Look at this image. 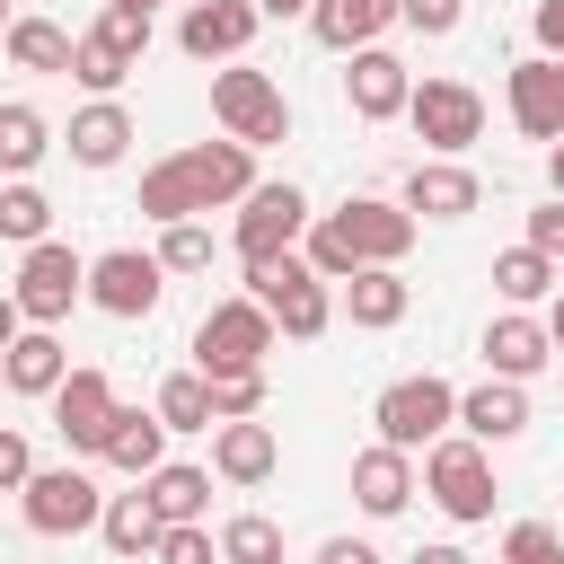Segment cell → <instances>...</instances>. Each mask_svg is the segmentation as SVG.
<instances>
[{"label":"cell","instance_id":"cell-20","mask_svg":"<svg viewBox=\"0 0 564 564\" xmlns=\"http://www.w3.org/2000/svg\"><path fill=\"white\" fill-rule=\"evenodd\" d=\"M379 26H397V0H308V35H317L326 53L379 44Z\"/></svg>","mask_w":564,"mask_h":564},{"label":"cell","instance_id":"cell-48","mask_svg":"<svg viewBox=\"0 0 564 564\" xmlns=\"http://www.w3.org/2000/svg\"><path fill=\"white\" fill-rule=\"evenodd\" d=\"M405 564H467V555H458V546H414Z\"/></svg>","mask_w":564,"mask_h":564},{"label":"cell","instance_id":"cell-50","mask_svg":"<svg viewBox=\"0 0 564 564\" xmlns=\"http://www.w3.org/2000/svg\"><path fill=\"white\" fill-rule=\"evenodd\" d=\"M546 176H555V194H564V141H555V159H546Z\"/></svg>","mask_w":564,"mask_h":564},{"label":"cell","instance_id":"cell-42","mask_svg":"<svg viewBox=\"0 0 564 564\" xmlns=\"http://www.w3.org/2000/svg\"><path fill=\"white\" fill-rule=\"evenodd\" d=\"M529 247H538V256H546V264H555V256H564V194H555V203H538V212H529Z\"/></svg>","mask_w":564,"mask_h":564},{"label":"cell","instance_id":"cell-23","mask_svg":"<svg viewBox=\"0 0 564 564\" xmlns=\"http://www.w3.org/2000/svg\"><path fill=\"white\" fill-rule=\"evenodd\" d=\"M458 423H467V441H520V432H529V388L485 379V388L458 397Z\"/></svg>","mask_w":564,"mask_h":564},{"label":"cell","instance_id":"cell-43","mask_svg":"<svg viewBox=\"0 0 564 564\" xmlns=\"http://www.w3.org/2000/svg\"><path fill=\"white\" fill-rule=\"evenodd\" d=\"M35 476V449H26V432H0V485H26Z\"/></svg>","mask_w":564,"mask_h":564},{"label":"cell","instance_id":"cell-28","mask_svg":"<svg viewBox=\"0 0 564 564\" xmlns=\"http://www.w3.org/2000/svg\"><path fill=\"white\" fill-rule=\"evenodd\" d=\"M159 529H167V520L150 511V494H106V511H97V538H106L123 564H132V555H150V546H159Z\"/></svg>","mask_w":564,"mask_h":564},{"label":"cell","instance_id":"cell-10","mask_svg":"<svg viewBox=\"0 0 564 564\" xmlns=\"http://www.w3.org/2000/svg\"><path fill=\"white\" fill-rule=\"evenodd\" d=\"M405 123L441 150V159H458L476 132H485V97L467 88V79H414V97H405Z\"/></svg>","mask_w":564,"mask_h":564},{"label":"cell","instance_id":"cell-36","mask_svg":"<svg viewBox=\"0 0 564 564\" xmlns=\"http://www.w3.org/2000/svg\"><path fill=\"white\" fill-rule=\"evenodd\" d=\"M159 273H212V229H203V220L159 229Z\"/></svg>","mask_w":564,"mask_h":564},{"label":"cell","instance_id":"cell-49","mask_svg":"<svg viewBox=\"0 0 564 564\" xmlns=\"http://www.w3.org/2000/svg\"><path fill=\"white\" fill-rule=\"evenodd\" d=\"M264 18H308V0H256Z\"/></svg>","mask_w":564,"mask_h":564},{"label":"cell","instance_id":"cell-45","mask_svg":"<svg viewBox=\"0 0 564 564\" xmlns=\"http://www.w3.org/2000/svg\"><path fill=\"white\" fill-rule=\"evenodd\" d=\"M317 564H379V546H370V538H326Z\"/></svg>","mask_w":564,"mask_h":564},{"label":"cell","instance_id":"cell-40","mask_svg":"<svg viewBox=\"0 0 564 564\" xmlns=\"http://www.w3.org/2000/svg\"><path fill=\"white\" fill-rule=\"evenodd\" d=\"M97 35H106V44H123V53L141 62V53H150V9H115V0H106V18H97Z\"/></svg>","mask_w":564,"mask_h":564},{"label":"cell","instance_id":"cell-31","mask_svg":"<svg viewBox=\"0 0 564 564\" xmlns=\"http://www.w3.org/2000/svg\"><path fill=\"white\" fill-rule=\"evenodd\" d=\"M0 44H9V62H18V70H70V35H62L53 18H9V35H0Z\"/></svg>","mask_w":564,"mask_h":564},{"label":"cell","instance_id":"cell-51","mask_svg":"<svg viewBox=\"0 0 564 564\" xmlns=\"http://www.w3.org/2000/svg\"><path fill=\"white\" fill-rule=\"evenodd\" d=\"M0 35H9V0H0Z\"/></svg>","mask_w":564,"mask_h":564},{"label":"cell","instance_id":"cell-34","mask_svg":"<svg viewBox=\"0 0 564 564\" xmlns=\"http://www.w3.org/2000/svg\"><path fill=\"white\" fill-rule=\"evenodd\" d=\"M494 291H502L511 308H529V300L555 291V264H546L538 247H511V256H494Z\"/></svg>","mask_w":564,"mask_h":564},{"label":"cell","instance_id":"cell-37","mask_svg":"<svg viewBox=\"0 0 564 564\" xmlns=\"http://www.w3.org/2000/svg\"><path fill=\"white\" fill-rule=\"evenodd\" d=\"M502 564H564V529L555 520H520L502 538Z\"/></svg>","mask_w":564,"mask_h":564},{"label":"cell","instance_id":"cell-6","mask_svg":"<svg viewBox=\"0 0 564 564\" xmlns=\"http://www.w3.org/2000/svg\"><path fill=\"white\" fill-rule=\"evenodd\" d=\"M423 494H432L449 520H494V458H485V441L441 432V441L423 449Z\"/></svg>","mask_w":564,"mask_h":564},{"label":"cell","instance_id":"cell-21","mask_svg":"<svg viewBox=\"0 0 564 564\" xmlns=\"http://www.w3.org/2000/svg\"><path fill=\"white\" fill-rule=\"evenodd\" d=\"M0 379H9L18 397H53V388L70 379V352H62V335H53V326H26V335L0 352Z\"/></svg>","mask_w":564,"mask_h":564},{"label":"cell","instance_id":"cell-7","mask_svg":"<svg viewBox=\"0 0 564 564\" xmlns=\"http://www.w3.org/2000/svg\"><path fill=\"white\" fill-rule=\"evenodd\" d=\"M212 115L229 123L238 150H264V141L291 132V106H282V88L264 70H212Z\"/></svg>","mask_w":564,"mask_h":564},{"label":"cell","instance_id":"cell-25","mask_svg":"<svg viewBox=\"0 0 564 564\" xmlns=\"http://www.w3.org/2000/svg\"><path fill=\"white\" fill-rule=\"evenodd\" d=\"M123 150H132V115H123L115 97H97V106L70 115V159H79V167H115Z\"/></svg>","mask_w":564,"mask_h":564},{"label":"cell","instance_id":"cell-24","mask_svg":"<svg viewBox=\"0 0 564 564\" xmlns=\"http://www.w3.org/2000/svg\"><path fill=\"white\" fill-rule=\"evenodd\" d=\"M106 467H123L132 485L150 476V467H167V423L159 414H132V405H115V432H106V449H97Z\"/></svg>","mask_w":564,"mask_h":564},{"label":"cell","instance_id":"cell-32","mask_svg":"<svg viewBox=\"0 0 564 564\" xmlns=\"http://www.w3.org/2000/svg\"><path fill=\"white\" fill-rule=\"evenodd\" d=\"M44 229H53V203H44V185L9 176V185H0V238H9V247H44Z\"/></svg>","mask_w":564,"mask_h":564},{"label":"cell","instance_id":"cell-47","mask_svg":"<svg viewBox=\"0 0 564 564\" xmlns=\"http://www.w3.org/2000/svg\"><path fill=\"white\" fill-rule=\"evenodd\" d=\"M538 326H546V344H555V352H564V291H555V300H546V317H538Z\"/></svg>","mask_w":564,"mask_h":564},{"label":"cell","instance_id":"cell-11","mask_svg":"<svg viewBox=\"0 0 564 564\" xmlns=\"http://www.w3.org/2000/svg\"><path fill=\"white\" fill-rule=\"evenodd\" d=\"M18 494H26V529H35V538H79V529H97V511H106V494H97L79 467H35Z\"/></svg>","mask_w":564,"mask_h":564},{"label":"cell","instance_id":"cell-52","mask_svg":"<svg viewBox=\"0 0 564 564\" xmlns=\"http://www.w3.org/2000/svg\"><path fill=\"white\" fill-rule=\"evenodd\" d=\"M115 9H150V0H115Z\"/></svg>","mask_w":564,"mask_h":564},{"label":"cell","instance_id":"cell-18","mask_svg":"<svg viewBox=\"0 0 564 564\" xmlns=\"http://www.w3.org/2000/svg\"><path fill=\"white\" fill-rule=\"evenodd\" d=\"M485 361H494V379H538L546 361H555V344H546V326L529 317V308H502L494 326H485Z\"/></svg>","mask_w":564,"mask_h":564},{"label":"cell","instance_id":"cell-5","mask_svg":"<svg viewBox=\"0 0 564 564\" xmlns=\"http://www.w3.org/2000/svg\"><path fill=\"white\" fill-rule=\"evenodd\" d=\"M264 352H273V317L256 300H220L194 326V370L203 379H247V370H264Z\"/></svg>","mask_w":564,"mask_h":564},{"label":"cell","instance_id":"cell-4","mask_svg":"<svg viewBox=\"0 0 564 564\" xmlns=\"http://www.w3.org/2000/svg\"><path fill=\"white\" fill-rule=\"evenodd\" d=\"M247 300L291 335V344H308V335H326V317H335V291L300 264V256H273V264H256L247 273Z\"/></svg>","mask_w":564,"mask_h":564},{"label":"cell","instance_id":"cell-3","mask_svg":"<svg viewBox=\"0 0 564 564\" xmlns=\"http://www.w3.org/2000/svg\"><path fill=\"white\" fill-rule=\"evenodd\" d=\"M370 423H379V441L388 449H432L449 423H458V388L449 379H432V370H414V379H397V388H379V405H370Z\"/></svg>","mask_w":564,"mask_h":564},{"label":"cell","instance_id":"cell-12","mask_svg":"<svg viewBox=\"0 0 564 564\" xmlns=\"http://www.w3.org/2000/svg\"><path fill=\"white\" fill-rule=\"evenodd\" d=\"M256 26H264L256 0H194V9L176 18V53H185V62H229V53L256 44Z\"/></svg>","mask_w":564,"mask_h":564},{"label":"cell","instance_id":"cell-17","mask_svg":"<svg viewBox=\"0 0 564 564\" xmlns=\"http://www.w3.org/2000/svg\"><path fill=\"white\" fill-rule=\"evenodd\" d=\"M476 203H485L476 167H458V159H414V176H405V212H423V220H467Z\"/></svg>","mask_w":564,"mask_h":564},{"label":"cell","instance_id":"cell-16","mask_svg":"<svg viewBox=\"0 0 564 564\" xmlns=\"http://www.w3.org/2000/svg\"><path fill=\"white\" fill-rule=\"evenodd\" d=\"M511 123L529 141H564V62H511Z\"/></svg>","mask_w":564,"mask_h":564},{"label":"cell","instance_id":"cell-26","mask_svg":"<svg viewBox=\"0 0 564 564\" xmlns=\"http://www.w3.org/2000/svg\"><path fill=\"white\" fill-rule=\"evenodd\" d=\"M405 300H414V291H405L397 264H361V273H344V317H352V326H397Z\"/></svg>","mask_w":564,"mask_h":564},{"label":"cell","instance_id":"cell-22","mask_svg":"<svg viewBox=\"0 0 564 564\" xmlns=\"http://www.w3.org/2000/svg\"><path fill=\"white\" fill-rule=\"evenodd\" d=\"M212 467H220L229 485H264V476L282 467L273 423H256V414H247V423H220V432H212Z\"/></svg>","mask_w":564,"mask_h":564},{"label":"cell","instance_id":"cell-41","mask_svg":"<svg viewBox=\"0 0 564 564\" xmlns=\"http://www.w3.org/2000/svg\"><path fill=\"white\" fill-rule=\"evenodd\" d=\"M397 18H405L414 35H449V26L467 18V0H397Z\"/></svg>","mask_w":564,"mask_h":564},{"label":"cell","instance_id":"cell-46","mask_svg":"<svg viewBox=\"0 0 564 564\" xmlns=\"http://www.w3.org/2000/svg\"><path fill=\"white\" fill-rule=\"evenodd\" d=\"M18 335H26V317H18V300H9V291H0V352H9V344H18Z\"/></svg>","mask_w":564,"mask_h":564},{"label":"cell","instance_id":"cell-2","mask_svg":"<svg viewBox=\"0 0 564 564\" xmlns=\"http://www.w3.org/2000/svg\"><path fill=\"white\" fill-rule=\"evenodd\" d=\"M414 247V212L405 203H370V194H352L344 212H326V220H308V273L317 282H344V273H361V264H397Z\"/></svg>","mask_w":564,"mask_h":564},{"label":"cell","instance_id":"cell-44","mask_svg":"<svg viewBox=\"0 0 564 564\" xmlns=\"http://www.w3.org/2000/svg\"><path fill=\"white\" fill-rule=\"evenodd\" d=\"M529 26H538V53H546V62H564V0H538V18H529Z\"/></svg>","mask_w":564,"mask_h":564},{"label":"cell","instance_id":"cell-14","mask_svg":"<svg viewBox=\"0 0 564 564\" xmlns=\"http://www.w3.org/2000/svg\"><path fill=\"white\" fill-rule=\"evenodd\" d=\"M53 432H62L79 458H97L106 432H115V379H106V370H70V379L53 388Z\"/></svg>","mask_w":564,"mask_h":564},{"label":"cell","instance_id":"cell-30","mask_svg":"<svg viewBox=\"0 0 564 564\" xmlns=\"http://www.w3.org/2000/svg\"><path fill=\"white\" fill-rule=\"evenodd\" d=\"M44 150H53V123H44L35 106H18V97H9V106H0V176H26Z\"/></svg>","mask_w":564,"mask_h":564},{"label":"cell","instance_id":"cell-19","mask_svg":"<svg viewBox=\"0 0 564 564\" xmlns=\"http://www.w3.org/2000/svg\"><path fill=\"white\" fill-rule=\"evenodd\" d=\"M352 502H361L370 520H397V511L414 502V458L388 449V441H370V449L352 458Z\"/></svg>","mask_w":564,"mask_h":564},{"label":"cell","instance_id":"cell-13","mask_svg":"<svg viewBox=\"0 0 564 564\" xmlns=\"http://www.w3.org/2000/svg\"><path fill=\"white\" fill-rule=\"evenodd\" d=\"M159 291H167V273H159V256H141V247H115V256L88 264V300H97L106 317H150Z\"/></svg>","mask_w":564,"mask_h":564},{"label":"cell","instance_id":"cell-39","mask_svg":"<svg viewBox=\"0 0 564 564\" xmlns=\"http://www.w3.org/2000/svg\"><path fill=\"white\" fill-rule=\"evenodd\" d=\"M159 564H220V538L194 520V529H159V546H150Z\"/></svg>","mask_w":564,"mask_h":564},{"label":"cell","instance_id":"cell-1","mask_svg":"<svg viewBox=\"0 0 564 564\" xmlns=\"http://www.w3.org/2000/svg\"><path fill=\"white\" fill-rule=\"evenodd\" d=\"M247 194H256V150H238V141H194V150H176V159H159V167L141 176V220L176 229V220H194V212H212V203H247Z\"/></svg>","mask_w":564,"mask_h":564},{"label":"cell","instance_id":"cell-35","mask_svg":"<svg viewBox=\"0 0 564 564\" xmlns=\"http://www.w3.org/2000/svg\"><path fill=\"white\" fill-rule=\"evenodd\" d=\"M220 564H282V529H273L264 511L220 520Z\"/></svg>","mask_w":564,"mask_h":564},{"label":"cell","instance_id":"cell-27","mask_svg":"<svg viewBox=\"0 0 564 564\" xmlns=\"http://www.w3.org/2000/svg\"><path fill=\"white\" fill-rule=\"evenodd\" d=\"M141 494H150V511H159L167 529H194V520L212 511V476H203V467H150Z\"/></svg>","mask_w":564,"mask_h":564},{"label":"cell","instance_id":"cell-9","mask_svg":"<svg viewBox=\"0 0 564 564\" xmlns=\"http://www.w3.org/2000/svg\"><path fill=\"white\" fill-rule=\"evenodd\" d=\"M291 238H308V194L300 185H256L238 203V264L256 273V264L291 256Z\"/></svg>","mask_w":564,"mask_h":564},{"label":"cell","instance_id":"cell-8","mask_svg":"<svg viewBox=\"0 0 564 564\" xmlns=\"http://www.w3.org/2000/svg\"><path fill=\"white\" fill-rule=\"evenodd\" d=\"M79 291H88V264H79V256H70L62 238H44V247H26V264H18V282H9V300H18V317H26V326H62Z\"/></svg>","mask_w":564,"mask_h":564},{"label":"cell","instance_id":"cell-29","mask_svg":"<svg viewBox=\"0 0 564 564\" xmlns=\"http://www.w3.org/2000/svg\"><path fill=\"white\" fill-rule=\"evenodd\" d=\"M132 70H141V62H132L123 44H106L97 26H88V35H70V79H79V88H97V97H115V88H123Z\"/></svg>","mask_w":564,"mask_h":564},{"label":"cell","instance_id":"cell-15","mask_svg":"<svg viewBox=\"0 0 564 564\" xmlns=\"http://www.w3.org/2000/svg\"><path fill=\"white\" fill-rule=\"evenodd\" d=\"M344 97H352V115H361V123H388V115H405L414 70H405L388 44H361V53H352V70H344Z\"/></svg>","mask_w":564,"mask_h":564},{"label":"cell","instance_id":"cell-38","mask_svg":"<svg viewBox=\"0 0 564 564\" xmlns=\"http://www.w3.org/2000/svg\"><path fill=\"white\" fill-rule=\"evenodd\" d=\"M247 414H264V370H247V379H212V423H247Z\"/></svg>","mask_w":564,"mask_h":564},{"label":"cell","instance_id":"cell-33","mask_svg":"<svg viewBox=\"0 0 564 564\" xmlns=\"http://www.w3.org/2000/svg\"><path fill=\"white\" fill-rule=\"evenodd\" d=\"M150 414H159L167 432H212V379H203V370H176Z\"/></svg>","mask_w":564,"mask_h":564}]
</instances>
